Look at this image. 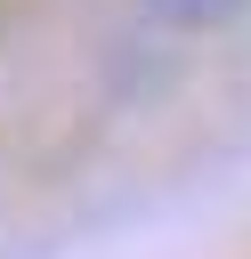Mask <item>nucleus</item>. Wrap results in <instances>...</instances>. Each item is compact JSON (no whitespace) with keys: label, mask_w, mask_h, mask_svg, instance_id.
Masks as SVG:
<instances>
[{"label":"nucleus","mask_w":251,"mask_h":259,"mask_svg":"<svg viewBox=\"0 0 251 259\" xmlns=\"http://www.w3.org/2000/svg\"><path fill=\"white\" fill-rule=\"evenodd\" d=\"M154 24H170V32H211V24H227V16H243L251 0H138Z\"/></svg>","instance_id":"nucleus-1"}]
</instances>
